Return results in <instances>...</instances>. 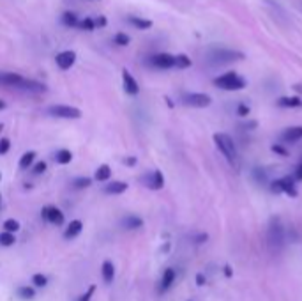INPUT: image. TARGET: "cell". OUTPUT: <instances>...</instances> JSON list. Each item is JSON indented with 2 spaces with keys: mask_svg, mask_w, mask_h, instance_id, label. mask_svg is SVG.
I'll list each match as a JSON object with an SVG mask.
<instances>
[{
  "mask_svg": "<svg viewBox=\"0 0 302 301\" xmlns=\"http://www.w3.org/2000/svg\"><path fill=\"white\" fill-rule=\"evenodd\" d=\"M244 59V53L237 50H230V48H212L207 55L208 64L212 66H226L232 64V62L242 61Z\"/></svg>",
  "mask_w": 302,
  "mask_h": 301,
  "instance_id": "1",
  "label": "cell"
},
{
  "mask_svg": "<svg viewBox=\"0 0 302 301\" xmlns=\"http://www.w3.org/2000/svg\"><path fill=\"white\" fill-rule=\"evenodd\" d=\"M214 142H216V146H218V149L223 152V156H225L230 163L237 161V147H235L232 136H228L226 133H218V135H214Z\"/></svg>",
  "mask_w": 302,
  "mask_h": 301,
  "instance_id": "2",
  "label": "cell"
},
{
  "mask_svg": "<svg viewBox=\"0 0 302 301\" xmlns=\"http://www.w3.org/2000/svg\"><path fill=\"white\" fill-rule=\"evenodd\" d=\"M267 241L272 250H281L283 248V244H285V230H283L279 220L270 222L268 230H267Z\"/></svg>",
  "mask_w": 302,
  "mask_h": 301,
  "instance_id": "3",
  "label": "cell"
},
{
  "mask_svg": "<svg viewBox=\"0 0 302 301\" xmlns=\"http://www.w3.org/2000/svg\"><path fill=\"white\" fill-rule=\"evenodd\" d=\"M214 84L219 89H225V91H240V89L246 87L244 78H240L237 73H226V75L216 78Z\"/></svg>",
  "mask_w": 302,
  "mask_h": 301,
  "instance_id": "4",
  "label": "cell"
},
{
  "mask_svg": "<svg viewBox=\"0 0 302 301\" xmlns=\"http://www.w3.org/2000/svg\"><path fill=\"white\" fill-rule=\"evenodd\" d=\"M182 101H184V105L193 106V108H205V106L210 105L212 99L210 96L201 94V92H191V94H184Z\"/></svg>",
  "mask_w": 302,
  "mask_h": 301,
  "instance_id": "5",
  "label": "cell"
},
{
  "mask_svg": "<svg viewBox=\"0 0 302 301\" xmlns=\"http://www.w3.org/2000/svg\"><path fill=\"white\" fill-rule=\"evenodd\" d=\"M48 114H51L53 117H61V119H80L81 112L74 106H67V105H53L48 108Z\"/></svg>",
  "mask_w": 302,
  "mask_h": 301,
  "instance_id": "6",
  "label": "cell"
},
{
  "mask_svg": "<svg viewBox=\"0 0 302 301\" xmlns=\"http://www.w3.org/2000/svg\"><path fill=\"white\" fill-rule=\"evenodd\" d=\"M141 183L150 189H161L165 186V177H163V174L159 172V170H154V172L145 174V176L141 177Z\"/></svg>",
  "mask_w": 302,
  "mask_h": 301,
  "instance_id": "7",
  "label": "cell"
},
{
  "mask_svg": "<svg viewBox=\"0 0 302 301\" xmlns=\"http://www.w3.org/2000/svg\"><path fill=\"white\" fill-rule=\"evenodd\" d=\"M41 214H43L44 220H48L50 224H53V225L64 224V213L55 206H46L43 211H41Z\"/></svg>",
  "mask_w": 302,
  "mask_h": 301,
  "instance_id": "8",
  "label": "cell"
},
{
  "mask_svg": "<svg viewBox=\"0 0 302 301\" xmlns=\"http://www.w3.org/2000/svg\"><path fill=\"white\" fill-rule=\"evenodd\" d=\"M150 64L159 69H170L175 68V55L170 53H158L150 59Z\"/></svg>",
  "mask_w": 302,
  "mask_h": 301,
  "instance_id": "9",
  "label": "cell"
},
{
  "mask_svg": "<svg viewBox=\"0 0 302 301\" xmlns=\"http://www.w3.org/2000/svg\"><path fill=\"white\" fill-rule=\"evenodd\" d=\"M272 191L279 193V191H285L288 193V195L295 197L297 191H295V186H293V181L290 179V177H281V179H278L274 184H272Z\"/></svg>",
  "mask_w": 302,
  "mask_h": 301,
  "instance_id": "10",
  "label": "cell"
},
{
  "mask_svg": "<svg viewBox=\"0 0 302 301\" xmlns=\"http://www.w3.org/2000/svg\"><path fill=\"white\" fill-rule=\"evenodd\" d=\"M57 66L62 69V71H67V69H71V66L74 64V61H76V53L71 50H66V51H61V53L57 55Z\"/></svg>",
  "mask_w": 302,
  "mask_h": 301,
  "instance_id": "11",
  "label": "cell"
},
{
  "mask_svg": "<svg viewBox=\"0 0 302 301\" xmlns=\"http://www.w3.org/2000/svg\"><path fill=\"white\" fill-rule=\"evenodd\" d=\"M25 78L18 73H0V85H6V87H21Z\"/></svg>",
  "mask_w": 302,
  "mask_h": 301,
  "instance_id": "12",
  "label": "cell"
},
{
  "mask_svg": "<svg viewBox=\"0 0 302 301\" xmlns=\"http://www.w3.org/2000/svg\"><path fill=\"white\" fill-rule=\"evenodd\" d=\"M122 81H124V91L128 92V94L136 96L138 92H140V87H138V81L134 80L133 75L128 71V69H124V71H122Z\"/></svg>",
  "mask_w": 302,
  "mask_h": 301,
  "instance_id": "13",
  "label": "cell"
},
{
  "mask_svg": "<svg viewBox=\"0 0 302 301\" xmlns=\"http://www.w3.org/2000/svg\"><path fill=\"white\" fill-rule=\"evenodd\" d=\"M175 278H177V275H175L173 267H168V269H165V273H163V278H161V285H159V291H161V292L168 291V289L173 285Z\"/></svg>",
  "mask_w": 302,
  "mask_h": 301,
  "instance_id": "14",
  "label": "cell"
},
{
  "mask_svg": "<svg viewBox=\"0 0 302 301\" xmlns=\"http://www.w3.org/2000/svg\"><path fill=\"white\" fill-rule=\"evenodd\" d=\"M302 139V126H293V128H288L285 129V133H283V140L285 142H297V140Z\"/></svg>",
  "mask_w": 302,
  "mask_h": 301,
  "instance_id": "15",
  "label": "cell"
},
{
  "mask_svg": "<svg viewBox=\"0 0 302 301\" xmlns=\"http://www.w3.org/2000/svg\"><path fill=\"white\" fill-rule=\"evenodd\" d=\"M143 225V220H141L140 216H136V214H128V216L122 220V227L128 230H134V229H140V227Z\"/></svg>",
  "mask_w": 302,
  "mask_h": 301,
  "instance_id": "16",
  "label": "cell"
},
{
  "mask_svg": "<svg viewBox=\"0 0 302 301\" xmlns=\"http://www.w3.org/2000/svg\"><path fill=\"white\" fill-rule=\"evenodd\" d=\"M126 189H128V184L122 183V181H113V183L104 186V191H106L108 195H120V193H124Z\"/></svg>",
  "mask_w": 302,
  "mask_h": 301,
  "instance_id": "17",
  "label": "cell"
},
{
  "mask_svg": "<svg viewBox=\"0 0 302 301\" xmlns=\"http://www.w3.org/2000/svg\"><path fill=\"white\" fill-rule=\"evenodd\" d=\"M101 275H103V278H104V282H113V278H115V266H113V262L111 261H104L103 262V267H101Z\"/></svg>",
  "mask_w": 302,
  "mask_h": 301,
  "instance_id": "18",
  "label": "cell"
},
{
  "mask_svg": "<svg viewBox=\"0 0 302 301\" xmlns=\"http://www.w3.org/2000/svg\"><path fill=\"white\" fill-rule=\"evenodd\" d=\"M81 229H83V224H81L80 220H73L69 224V227L66 229V239H73V237H76L78 234L81 232Z\"/></svg>",
  "mask_w": 302,
  "mask_h": 301,
  "instance_id": "19",
  "label": "cell"
},
{
  "mask_svg": "<svg viewBox=\"0 0 302 301\" xmlns=\"http://www.w3.org/2000/svg\"><path fill=\"white\" fill-rule=\"evenodd\" d=\"M20 89L28 91V92H44L46 91V87H44L43 84H39V81H36V80H23V84H21Z\"/></svg>",
  "mask_w": 302,
  "mask_h": 301,
  "instance_id": "20",
  "label": "cell"
},
{
  "mask_svg": "<svg viewBox=\"0 0 302 301\" xmlns=\"http://www.w3.org/2000/svg\"><path fill=\"white\" fill-rule=\"evenodd\" d=\"M128 20H129V23H131L133 27L140 29V31H147V29L152 27L150 20H143V18H138V16H129Z\"/></svg>",
  "mask_w": 302,
  "mask_h": 301,
  "instance_id": "21",
  "label": "cell"
},
{
  "mask_svg": "<svg viewBox=\"0 0 302 301\" xmlns=\"http://www.w3.org/2000/svg\"><path fill=\"white\" fill-rule=\"evenodd\" d=\"M55 159H57V163H61V165H67V163H71V159H73V152L67 149H61L55 154Z\"/></svg>",
  "mask_w": 302,
  "mask_h": 301,
  "instance_id": "22",
  "label": "cell"
},
{
  "mask_svg": "<svg viewBox=\"0 0 302 301\" xmlns=\"http://www.w3.org/2000/svg\"><path fill=\"white\" fill-rule=\"evenodd\" d=\"M14 243H16V237H14L13 232L4 230V232L0 234V244H2V247H13Z\"/></svg>",
  "mask_w": 302,
  "mask_h": 301,
  "instance_id": "23",
  "label": "cell"
},
{
  "mask_svg": "<svg viewBox=\"0 0 302 301\" xmlns=\"http://www.w3.org/2000/svg\"><path fill=\"white\" fill-rule=\"evenodd\" d=\"M34 158H36V152L34 151H28V152H25L23 156H21V159H20V169H28V167L34 163Z\"/></svg>",
  "mask_w": 302,
  "mask_h": 301,
  "instance_id": "24",
  "label": "cell"
},
{
  "mask_svg": "<svg viewBox=\"0 0 302 301\" xmlns=\"http://www.w3.org/2000/svg\"><path fill=\"white\" fill-rule=\"evenodd\" d=\"M111 176V169L108 165H101L98 170H96V179L98 181H106L110 179Z\"/></svg>",
  "mask_w": 302,
  "mask_h": 301,
  "instance_id": "25",
  "label": "cell"
},
{
  "mask_svg": "<svg viewBox=\"0 0 302 301\" xmlns=\"http://www.w3.org/2000/svg\"><path fill=\"white\" fill-rule=\"evenodd\" d=\"M16 294L20 296L21 299H32L34 296H36V291H34V287H27V285H23V287L18 289Z\"/></svg>",
  "mask_w": 302,
  "mask_h": 301,
  "instance_id": "26",
  "label": "cell"
},
{
  "mask_svg": "<svg viewBox=\"0 0 302 301\" xmlns=\"http://www.w3.org/2000/svg\"><path fill=\"white\" fill-rule=\"evenodd\" d=\"M78 29H81V31H94L96 29V23H94V18H85V20H78Z\"/></svg>",
  "mask_w": 302,
  "mask_h": 301,
  "instance_id": "27",
  "label": "cell"
},
{
  "mask_svg": "<svg viewBox=\"0 0 302 301\" xmlns=\"http://www.w3.org/2000/svg\"><path fill=\"white\" fill-rule=\"evenodd\" d=\"M189 66H191V59H189L188 55H177V57H175V68L184 69V68H189Z\"/></svg>",
  "mask_w": 302,
  "mask_h": 301,
  "instance_id": "28",
  "label": "cell"
},
{
  "mask_svg": "<svg viewBox=\"0 0 302 301\" xmlns=\"http://www.w3.org/2000/svg\"><path fill=\"white\" fill-rule=\"evenodd\" d=\"M62 23L67 25V27H76L78 16L74 13H64V16H62Z\"/></svg>",
  "mask_w": 302,
  "mask_h": 301,
  "instance_id": "29",
  "label": "cell"
},
{
  "mask_svg": "<svg viewBox=\"0 0 302 301\" xmlns=\"http://www.w3.org/2000/svg\"><path fill=\"white\" fill-rule=\"evenodd\" d=\"M4 229L7 230V232H18L20 230V222L18 220H13V218H9V220L4 222Z\"/></svg>",
  "mask_w": 302,
  "mask_h": 301,
  "instance_id": "30",
  "label": "cell"
},
{
  "mask_svg": "<svg viewBox=\"0 0 302 301\" xmlns=\"http://www.w3.org/2000/svg\"><path fill=\"white\" fill-rule=\"evenodd\" d=\"M90 184H92V179H88V177H78V179L73 181V188H76V189L88 188Z\"/></svg>",
  "mask_w": 302,
  "mask_h": 301,
  "instance_id": "31",
  "label": "cell"
},
{
  "mask_svg": "<svg viewBox=\"0 0 302 301\" xmlns=\"http://www.w3.org/2000/svg\"><path fill=\"white\" fill-rule=\"evenodd\" d=\"M278 103L281 106H300L302 105V101L299 98H281Z\"/></svg>",
  "mask_w": 302,
  "mask_h": 301,
  "instance_id": "32",
  "label": "cell"
},
{
  "mask_svg": "<svg viewBox=\"0 0 302 301\" xmlns=\"http://www.w3.org/2000/svg\"><path fill=\"white\" fill-rule=\"evenodd\" d=\"M129 41H131L129 39V36L124 34V32H118V34H115V38H113V43L118 44V46H128Z\"/></svg>",
  "mask_w": 302,
  "mask_h": 301,
  "instance_id": "33",
  "label": "cell"
},
{
  "mask_svg": "<svg viewBox=\"0 0 302 301\" xmlns=\"http://www.w3.org/2000/svg\"><path fill=\"white\" fill-rule=\"evenodd\" d=\"M32 282H34V285H37V287H44V285L48 284V278L44 277V275L37 273V275H34V277H32Z\"/></svg>",
  "mask_w": 302,
  "mask_h": 301,
  "instance_id": "34",
  "label": "cell"
},
{
  "mask_svg": "<svg viewBox=\"0 0 302 301\" xmlns=\"http://www.w3.org/2000/svg\"><path fill=\"white\" fill-rule=\"evenodd\" d=\"M94 292H96V285H90V287H88V291L85 292V294L81 296V298L78 299V301H90V298L94 296Z\"/></svg>",
  "mask_w": 302,
  "mask_h": 301,
  "instance_id": "35",
  "label": "cell"
},
{
  "mask_svg": "<svg viewBox=\"0 0 302 301\" xmlns=\"http://www.w3.org/2000/svg\"><path fill=\"white\" fill-rule=\"evenodd\" d=\"M9 147H11V142L7 139H2L0 140V154H6L7 151H9Z\"/></svg>",
  "mask_w": 302,
  "mask_h": 301,
  "instance_id": "36",
  "label": "cell"
},
{
  "mask_svg": "<svg viewBox=\"0 0 302 301\" xmlns=\"http://www.w3.org/2000/svg\"><path fill=\"white\" fill-rule=\"evenodd\" d=\"M44 170H46V163L44 161H39L34 165V174H43Z\"/></svg>",
  "mask_w": 302,
  "mask_h": 301,
  "instance_id": "37",
  "label": "cell"
},
{
  "mask_svg": "<svg viewBox=\"0 0 302 301\" xmlns=\"http://www.w3.org/2000/svg\"><path fill=\"white\" fill-rule=\"evenodd\" d=\"M94 23H96V27H104V25H106V18L104 16L94 18Z\"/></svg>",
  "mask_w": 302,
  "mask_h": 301,
  "instance_id": "38",
  "label": "cell"
},
{
  "mask_svg": "<svg viewBox=\"0 0 302 301\" xmlns=\"http://www.w3.org/2000/svg\"><path fill=\"white\" fill-rule=\"evenodd\" d=\"M124 163H126V165H129V167H133L134 163H136V158H134V156H129V158L124 159Z\"/></svg>",
  "mask_w": 302,
  "mask_h": 301,
  "instance_id": "39",
  "label": "cell"
},
{
  "mask_svg": "<svg viewBox=\"0 0 302 301\" xmlns=\"http://www.w3.org/2000/svg\"><path fill=\"white\" fill-rule=\"evenodd\" d=\"M295 177L297 179H302V163L299 167H297V170H295Z\"/></svg>",
  "mask_w": 302,
  "mask_h": 301,
  "instance_id": "40",
  "label": "cell"
},
{
  "mask_svg": "<svg viewBox=\"0 0 302 301\" xmlns=\"http://www.w3.org/2000/svg\"><path fill=\"white\" fill-rule=\"evenodd\" d=\"M196 284H198V285H203V284H205L203 275H198V277H196Z\"/></svg>",
  "mask_w": 302,
  "mask_h": 301,
  "instance_id": "41",
  "label": "cell"
},
{
  "mask_svg": "<svg viewBox=\"0 0 302 301\" xmlns=\"http://www.w3.org/2000/svg\"><path fill=\"white\" fill-rule=\"evenodd\" d=\"M225 273H226V277H232V269H230L228 266L225 267Z\"/></svg>",
  "mask_w": 302,
  "mask_h": 301,
  "instance_id": "42",
  "label": "cell"
},
{
  "mask_svg": "<svg viewBox=\"0 0 302 301\" xmlns=\"http://www.w3.org/2000/svg\"><path fill=\"white\" fill-rule=\"evenodd\" d=\"M4 108H6V103H4L2 99H0V110H4Z\"/></svg>",
  "mask_w": 302,
  "mask_h": 301,
  "instance_id": "43",
  "label": "cell"
},
{
  "mask_svg": "<svg viewBox=\"0 0 302 301\" xmlns=\"http://www.w3.org/2000/svg\"><path fill=\"white\" fill-rule=\"evenodd\" d=\"M2 128H4V126H2V124H0V131H2Z\"/></svg>",
  "mask_w": 302,
  "mask_h": 301,
  "instance_id": "44",
  "label": "cell"
},
{
  "mask_svg": "<svg viewBox=\"0 0 302 301\" xmlns=\"http://www.w3.org/2000/svg\"><path fill=\"white\" fill-rule=\"evenodd\" d=\"M300 9H302V2H300Z\"/></svg>",
  "mask_w": 302,
  "mask_h": 301,
  "instance_id": "45",
  "label": "cell"
},
{
  "mask_svg": "<svg viewBox=\"0 0 302 301\" xmlns=\"http://www.w3.org/2000/svg\"><path fill=\"white\" fill-rule=\"evenodd\" d=\"M0 200H2V197H0Z\"/></svg>",
  "mask_w": 302,
  "mask_h": 301,
  "instance_id": "46",
  "label": "cell"
}]
</instances>
